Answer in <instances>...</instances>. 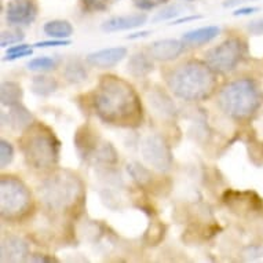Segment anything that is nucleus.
I'll list each match as a JSON object with an SVG mask.
<instances>
[{
	"instance_id": "nucleus-1",
	"label": "nucleus",
	"mask_w": 263,
	"mask_h": 263,
	"mask_svg": "<svg viewBox=\"0 0 263 263\" xmlns=\"http://www.w3.org/2000/svg\"><path fill=\"white\" fill-rule=\"evenodd\" d=\"M94 108L109 124L133 127L142 120V106L133 86L116 76H104L95 88Z\"/></svg>"
},
{
	"instance_id": "nucleus-2",
	"label": "nucleus",
	"mask_w": 263,
	"mask_h": 263,
	"mask_svg": "<svg viewBox=\"0 0 263 263\" xmlns=\"http://www.w3.org/2000/svg\"><path fill=\"white\" fill-rule=\"evenodd\" d=\"M168 86L174 95L183 101L205 100L215 90V72L207 62L189 61L171 72Z\"/></svg>"
},
{
	"instance_id": "nucleus-3",
	"label": "nucleus",
	"mask_w": 263,
	"mask_h": 263,
	"mask_svg": "<svg viewBox=\"0 0 263 263\" xmlns=\"http://www.w3.org/2000/svg\"><path fill=\"white\" fill-rule=\"evenodd\" d=\"M262 104V94L258 84L251 79H240L222 87L218 95V105L224 115L234 120L250 119Z\"/></svg>"
},
{
	"instance_id": "nucleus-4",
	"label": "nucleus",
	"mask_w": 263,
	"mask_h": 263,
	"mask_svg": "<svg viewBox=\"0 0 263 263\" xmlns=\"http://www.w3.org/2000/svg\"><path fill=\"white\" fill-rule=\"evenodd\" d=\"M22 151L29 165L35 168H48L58 161L60 142L46 127H35L22 138Z\"/></svg>"
},
{
	"instance_id": "nucleus-5",
	"label": "nucleus",
	"mask_w": 263,
	"mask_h": 263,
	"mask_svg": "<svg viewBox=\"0 0 263 263\" xmlns=\"http://www.w3.org/2000/svg\"><path fill=\"white\" fill-rule=\"evenodd\" d=\"M82 192V185L78 178L70 174L61 173L48 178L40 186L39 194L44 204L51 210L62 211L76 203Z\"/></svg>"
},
{
	"instance_id": "nucleus-6",
	"label": "nucleus",
	"mask_w": 263,
	"mask_h": 263,
	"mask_svg": "<svg viewBox=\"0 0 263 263\" xmlns=\"http://www.w3.org/2000/svg\"><path fill=\"white\" fill-rule=\"evenodd\" d=\"M30 192L24 182L14 177H3L0 183V210L6 219H18L30 207Z\"/></svg>"
},
{
	"instance_id": "nucleus-7",
	"label": "nucleus",
	"mask_w": 263,
	"mask_h": 263,
	"mask_svg": "<svg viewBox=\"0 0 263 263\" xmlns=\"http://www.w3.org/2000/svg\"><path fill=\"white\" fill-rule=\"evenodd\" d=\"M246 54V44L238 37H230L205 52V62L215 73H229L237 68Z\"/></svg>"
},
{
	"instance_id": "nucleus-8",
	"label": "nucleus",
	"mask_w": 263,
	"mask_h": 263,
	"mask_svg": "<svg viewBox=\"0 0 263 263\" xmlns=\"http://www.w3.org/2000/svg\"><path fill=\"white\" fill-rule=\"evenodd\" d=\"M141 152H142L143 160L160 173H167L173 167L171 149L160 135L146 137L142 142Z\"/></svg>"
},
{
	"instance_id": "nucleus-9",
	"label": "nucleus",
	"mask_w": 263,
	"mask_h": 263,
	"mask_svg": "<svg viewBox=\"0 0 263 263\" xmlns=\"http://www.w3.org/2000/svg\"><path fill=\"white\" fill-rule=\"evenodd\" d=\"M37 9L32 0H11L7 5L6 20L10 25H29L36 20Z\"/></svg>"
},
{
	"instance_id": "nucleus-10",
	"label": "nucleus",
	"mask_w": 263,
	"mask_h": 263,
	"mask_svg": "<svg viewBox=\"0 0 263 263\" xmlns=\"http://www.w3.org/2000/svg\"><path fill=\"white\" fill-rule=\"evenodd\" d=\"M128 51L125 47H108L90 52L86 57L87 64L98 69H110L119 65L127 57Z\"/></svg>"
},
{
	"instance_id": "nucleus-11",
	"label": "nucleus",
	"mask_w": 263,
	"mask_h": 263,
	"mask_svg": "<svg viewBox=\"0 0 263 263\" xmlns=\"http://www.w3.org/2000/svg\"><path fill=\"white\" fill-rule=\"evenodd\" d=\"M186 44L182 40L177 39H161L156 40L151 44L149 52L153 60L160 62H168L177 60L185 51Z\"/></svg>"
},
{
	"instance_id": "nucleus-12",
	"label": "nucleus",
	"mask_w": 263,
	"mask_h": 263,
	"mask_svg": "<svg viewBox=\"0 0 263 263\" xmlns=\"http://www.w3.org/2000/svg\"><path fill=\"white\" fill-rule=\"evenodd\" d=\"M147 21V15L145 13L125 14V15H115L108 18L101 25V29L106 33H115V32H123V30H131L139 26L145 25Z\"/></svg>"
},
{
	"instance_id": "nucleus-13",
	"label": "nucleus",
	"mask_w": 263,
	"mask_h": 263,
	"mask_svg": "<svg viewBox=\"0 0 263 263\" xmlns=\"http://www.w3.org/2000/svg\"><path fill=\"white\" fill-rule=\"evenodd\" d=\"M29 255V246L25 240L9 236L2 241V262H22Z\"/></svg>"
},
{
	"instance_id": "nucleus-14",
	"label": "nucleus",
	"mask_w": 263,
	"mask_h": 263,
	"mask_svg": "<svg viewBox=\"0 0 263 263\" xmlns=\"http://www.w3.org/2000/svg\"><path fill=\"white\" fill-rule=\"evenodd\" d=\"M3 124H9L15 131H25L32 125L33 116L28 109L21 104L10 106L9 112L2 113Z\"/></svg>"
},
{
	"instance_id": "nucleus-15",
	"label": "nucleus",
	"mask_w": 263,
	"mask_h": 263,
	"mask_svg": "<svg viewBox=\"0 0 263 263\" xmlns=\"http://www.w3.org/2000/svg\"><path fill=\"white\" fill-rule=\"evenodd\" d=\"M220 33V28L215 25H208L203 26V28H197V29L189 30L182 35V42L186 44V46H203V44H207L210 42L218 37V35Z\"/></svg>"
},
{
	"instance_id": "nucleus-16",
	"label": "nucleus",
	"mask_w": 263,
	"mask_h": 263,
	"mask_svg": "<svg viewBox=\"0 0 263 263\" xmlns=\"http://www.w3.org/2000/svg\"><path fill=\"white\" fill-rule=\"evenodd\" d=\"M149 105L161 117H173L177 112L173 98L161 90H153L149 94Z\"/></svg>"
},
{
	"instance_id": "nucleus-17",
	"label": "nucleus",
	"mask_w": 263,
	"mask_h": 263,
	"mask_svg": "<svg viewBox=\"0 0 263 263\" xmlns=\"http://www.w3.org/2000/svg\"><path fill=\"white\" fill-rule=\"evenodd\" d=\"M153 62L145 52H135L129 57L127 70L131 76L134 78H143L147 76L153 70Z\"/></svg>"
},
{
	"instance_id": "nucleus-18",
	"label": "nucleus",
	"mask_w": 263,
	"mask_h": 263,
	"mask_svg": "<svg viewBox=\"0 0 263 263\" xmlns=\"http://www.w3.org/2000/svg\"><path fill=\"white\" fill-rule=\"evenodd\" d=\"M44 33L52 39H68L73 33V26L65 20H52L44 24Z\"/></svg>"
},
{
	"instance_id": "nucleus-19",
	"label": "nucleus",
	"mask_w": 263,
	"mask_h": 263,
	"mask_svg": "<svg viewBox=\"0 0 263 263\" xmlns=\"http://www.w3.org/2000/svg\"><path fill=\"white\" fill-rule=\"evenodd\" d=\"M24 90L22 87L15 82H3L2 83V90H0V98L3 106H13L21 102Z\"/></svg>"
},
{
	"instance_id": "nucleus-20",
	"label": "nucleus",
	"mask_w": 263,
	"mask_h": 263,
	"mask_svg": "<svg viewBox=\"0 0 263 263\" xmlns=\"http://www.w3.org/2000/svg\"><path fill=\"white\" fill-rule=\"evenodd\" d=\"M57 88H58V82L54 78L40 74V76H35L32 79L30 90L33 94L39 95V97H50L55 92Z\"/></svg>"
},
{
	"instance_id": "nucleus-21",
	"label": "nucleus",
	"mask_w": 263,
	"mask_h": 263,
	"mask_svg": "<svg viewBox=\"0 0 263 263\" xmlns=\"http://www.w3.org/2000/svg\"><path fill=\"white\" fill-rule=\"evenodd\" d=\"M64 76L69 83L79 84V83H83L84 80H87V76H88V74H87V70L86 68H84V65H83L80 61L72 60L65 65Z\"/></svg>"
},
{
	"instance_id": "nucleus-22",
	"label": "nucleus",
	"mask_w": 263,
	"mask_h": 263,
	"mask_svg": "<svg viewBox=\"0 0 263 263\" xmlns=\"http://www.w3.org/2000/svg\"><path fill=\"white\" fill-rule=\"evenodd\" d=\"M125 168H127V173H128L129 177L133 178L134 182H137L139 186L147 185L152 181V173L146 167H143L142 164L135 163V161L134 163H128Z\"/></svg>"
},
{
	"instance_id": "nucleus-23",
	"label": "nucleus",
	"mask_w": 263,
	"mask_h": 263,
	"mask_svg": "<svg viewBox=\"0 0 263 263\" xmlns=\"http://www.w3.org/2000/svg\"><path fill=\"white\" fill-rule=\"evenodd\" d=\"M57 61L51 57H36L33 60H30L26 66L28 69L32 70V72H50V70L55 69L57 68Z\"/></svg>"
},
{
	"instance_id": "nucleus-24",
	"label": "nucleus",
	"mask_w": 263,
	"mask_h": 263,
	"mask_svg": "<svg viewBox=\"0 0 263 263\" xmlns=\"http://www.w3.org/2000/svg\"><path fill=\"white\" fill-rule=\"evenodd\" d=\"M185 13V9L182 7L181 5H168L165 6L164 9H161L159 13H156V15L152 18V21L157 24V22H163V21H168V20H175L177 17H179L181 14Z\"/></svg>"
},
{
	"instance_id": "nucleus-25",
	"label": "nucleus",
	"mask_w": 263,
	"mask_h": 263,
	"mask_svg": "<svg viewBox=\"0 0 263 263\" xmlns=\"http://www.w3.org/2000/svg\"><path fill=\"white\" fill-rule=\"evenodd\" d=\"M25 39V35L22 33V30L20 29H9L3 30L2 32V36H0V44L2 47L6 48L9 46H13V44L22 43Z\"/></svg>"
},
{
	"instance_id": "nucleus-26",
	"label": "nucleus",
	"mask_w": 263,
	"mask_h": 263,
	"mask_svg": "<svg viewBox=\"0 0 263 263\" xmlns=\"http://www.w3.org/2000/svg\"><path fill=\"white\" fill-rule=\"evenodd\" d=\"M0 155H2L0 156V165H2V168H6L14 159L13 145L6 139L0 141Z\"/></svg>"
},
{
	"instance_id": "nucleus-27",
	"label": "nucleus",
	"mask_w": 263,
	"mask_h": 263,
	"mask_svg": "<svg viewBox=\"0 0 263 263\" xmlns=\"http://www.w3.org/2000/svg\"><path fill=\"white\" fill-rule=\"evenodd\" d=\"M82 5L87 13H100L108 10L109 0H82Z\"/></svg>"
},
{
	"instance_id": "nucleus-28",
	"label": "nucleus",
	"mask_w": 263,
	"mask_h": 263,
	"mask_svg": "<svg viewBox=\"0 0 263 263\" xmlns=\"http://www.w3.org/2000/svg\"><path fill=\"white\" fill-rule=\"evenodd\" d=\"M134 6L137 9L142 10V11H151L161 5H165L168 0H133Z\"/></svg>"
},
{
	"instance_id": "nucleus-29",
	"label": "nucleus",
	"mask_w": 263,
	"mask_h": 263,
	"mask_svg": "<svg viewBox=\"0 0 263 263\" xmlns=\"http://www.w3.org/2000/svg\"><path fill=\"white\" fill-rule=\"evenodd\" d=\"M72 43L70 40L68 39H52V40H43V42H37L36 44H33L35 47L39 48H47V47H61V46H69Z\"/></svg>"
},
{
	"instance_id": "nucleus-30",
	"label": "nucleus",
	"mask_w": 263,
	"mask_h": 263,
	"mask_svg": "<svg viewBox=\"0 0 263 263\" xmlns=\"http://www.w3.org/2000/svg\"><path fill=\"white\" fill-rule=\"evenodd\" d=\"M247 29H248V32H250L251 35H255V36L263 35V18L252 20L251 22H248Z\"/></svg>"
},
{
	"instance_id": "nucleus-31",
	"label": "nucleus",
	"mask_w": 263,
	"mask_h": 263,
	"mask_svg": "<svg viewBox=\"0 0 263 263\" xmlns=\"http://www.w3.org/2000/svg\"><path fill=\"white\" fill-rule=\"evenodd\" d=\"M263 256V247L259 246H252L248 247L246 251H244V258L247 260H255V259Z\"/></svg>"
},
{
	"instance_id": "nucleus-32",
	"label": "nucleus",
	"mask_w": 263,
	"mask_h": 263,
	"mask_svg": "<svg viewBox=\"0 0 263 263\" xmlns=\"http://www.w3.org/2000/svg\"><path fill=\"white\" fill-rule=\"evenodd\" d=\"M258 7H241V9H237L233 13L234 17H244V15H251V14L258 13Z\"/></svg>"
},
{
	"instance_id": "nucleus-33",
	"label": "nucleus",
	"mask_w": 263,
	"mask_h": 263,
	"mask_svg": "<svg viewBox=\"0 0 263 263\" xmlns=\"http://www.w3.org/2000/svg\"><path fill=\"white\" fill-rule=\"evenodd\" d=\"M32 48L29 50H25V51H20V52H14V54H7V57L5 58V61H15L20 60V58H24V57H29L32 55Z\"/></svg>"
},
{
	"instance_id": "nucleus-34",
	"label": "nucleus",
	"mask_w": 263,
	"mask_h": 263,
	"mask_svg": "<svg viewBox=\"0 0 263 263\" xmlns=\"http://www.w3.org/2000/svg\"><path fill=\"white\" fill-rule=\"evenodd\" d=\"M30 46L25 43H18L17 46H11V47L7 48V54H14V52L25 51V50H29Z\"/></svg>"
},
{
	"instance_id": "nucleus-35",
	"label": "nucleus",
	"mask_w": 263,
	"mask_h": 263,
	"mask_svg": "<svg viewBox=\"0 0 263 263\" xmlns=\"http://www.w3.org/2000/svg\"><path fill=\"white\" fill-rule=\"evenodd\" d=\"M29 260L30 262H58L55 258H47L44 255H35V256L29 258Z\"/></svg>"
},
{
	"instance_id": "nucleus-36",
	"label": "nucleus",
	"mask_w": 263,
	"mask_h": 263,
	"mask_svg": "<svg viewBox=\"0 0 263 263\" xmlns=\"http://www.w3.org/2000/svg\"><path fill=\"white\" fill-rule=\"evenodd\" d=\"M201 15H192V17H183L179 18V20H175V21L171 24V25H179L182 22H187V21H196V20H201Z\"/></svg>"
},
{
	"instance_id": "nucleus-37",
	"label": "nucleus",
	"mask_w": 263,
	"mask_h": 263,
	"mask_svg": "<svg viewBox=\"0 0 263 263\" xmlns=\"http://www.w3.org/2000/svg\"><path fill=\"white\" fill-rule=\"evenodd\" d=\"M151 35V30H142V32H137V33H133V35L127 36L128 40H135V39H141V37H146V36Z\"/></svg>"
},
{
	"instance_id": "nucleus-38",
	"label": "nucleus",
	"mask_w": 263,
	"mask_h": 263,
	"mask_svg": "<svg viewBox=\"0 0 263 263\" xmlns=\"http://www.w3.org/2000/svg\"><path fill=\"white\" fill-rule=\"evenodd\" d=\"M241 2L242 0H226V2L223 3V6L224 7H232V6L234 5H240Z\"/></svg>"
},
{
	"instance_id": "nucleus-39",
	"label": "nucleus",
	"mask_w": 263,
	"mask_h": 263,
	"mask_svg": "<svg viewBox=\"0 0 263 263\" xmlns=\"http://www.w3.org/2000/svg\"><path fill=\"white\" fill-rule=\"evenodd\" d=\"M186 2H193V0H186Z\"/></svg>"
}]
</instances>
